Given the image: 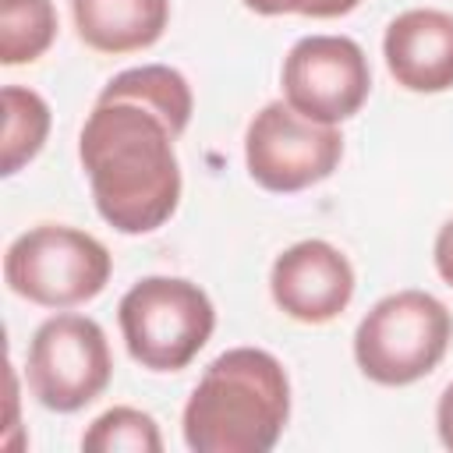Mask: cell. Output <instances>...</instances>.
Listing matches in <instances>:
<instances>
[{"label":"cell","mask_w":453,"mask_h":453,"mask_svg":"<svg viewBox=\"0 0 453 453\" xmlns=\"http://www.w3.org/2000/svg\"><path fill=\"white\" fill-rule=\"evenodd\" d=\"M57 39L53 0H0V64L39 60Z\"/></svg>","instance_id":"5bb4252c"},{"label":"cell","mask_w":453,"mask_h":453,"mask_svg":"<svg viewBox=\"0 0 453 453\" xmlns=\"http://www.w3.org/2000/svg\"><path fill=\"white\" fill-rule=\"evenodd\" d=\"M177 138L152 106L127 96H96L78 134V159L99 216L117 234H152L177 212Z\"/></svg>","instance_id":"6da1fadb"},{"label":"cell","mask_w":453,"mask_h":453,"mask_svg":"<svg viewBox=\"0 0 453 453\" xmlns=\"http://www.w3.org/2000/svg\"><path fill=\"white\" fill-rule=\"evenodd\" d=\"M81 449L88 453H159L163 449V435L152 414L138 411V407H110L103 411L88 432L81 435Z\"/></svg>","instance_id":"9a60e30c"},{"label":"cell","mask_w":453,"mask_h":453,"mask_svg":"<svg viewBox=\"0 0 453 453\" xmlns=\"http://www.w3.org/2000/svg\"><path fill=\"white\" fill-rule=\"evenodd\" d=\"M357 4H361V0H311V4L304 7V18H315V21H322V18H343V14H350Z\"/></svg>","instance_id":"d6986e66"},{"label":"cell","mask_w":453,"mask_h":453,"mask_svg":"<svg viewBox=\"0 0 453 453\" xmlns=\"http://www.w3.org/2000/svg\"><path fill=\"white\" fill-rule=\"evenodd\" d=\"M113 258L106 244L67 223H39L18 234L4 255L7 287L39 308H78L103 294Z\"/></svg>","instance_id":"5b68a950"},{"label":"cell","mask_w":453,"mask_h":453,"mask_svg":"<svg viewBox=\"0 0 453 453\" xmlns=\"http://www.w3.org/2000/svg\"><path fill=\"white\" fill-rule=\"evenodd\" d=\"M4 99V156H0V173L11 177L18 173L25 163H32L50 134V103L25 85H4L0 92Z\"/></svg>","instance_id":"4fadbf2b"},{"label":"cell","mask_w":453,"mask_h":453,"mask_svg":"<svg viewBox=\"0 0 453 453\" xmlns=\"http://www.w3.org/2000/svg\"><path fill=\"white\" fill-rule=\"evenodd\" d=\"M103 92L106 96H127V99H138V103L152 106L177 134L188 131L191 113H195V96H191L188 78L177 67H166V64L127 67V71L113 74L103 85Z\"/></svg>","instance_id":"7c38bea8"},{"label":"cell","mask_w":453,"mask_h":453,"mask_svg":"<svg viewBox=\"0 0 453 453\" xmlns=\"http://www.w3.org/2000/svg\"><path fill=\"white\" fill-rule=\"evenodd\" d=\"M248 11L255 14H265V18H276V14H304V7L311 0H241Z\"/></svg>","instance_id":"ac0fdd59"},{"label":"cell","mask_w":453,"mask_h":453,"mask_svg":"<svg viewBox=\"0 0 453 453\" xmlns=\"http://www.w3.org/2000/svg\"><path fill=\"white\" fill-rule=\"evenodd\" d=\"M432 258H435V273L442 276V283L453 287V219H446L435 234V248H432Z\"/></svg>","instance_id":"2e32d148"},{"label":"cell","mask_w":453,"mask_h":453,"mask_svg":"<svg viewBox=\"0 0 453 453\" xmlns=\"http://www.w3.org/2000/svg\"><path fill=\"white\" fill-rule=\"evenodd\" d=\"M435 428H439V439L446 449H453V382L442 389L439 403H435Z\"/></svg>","instance_id":"e0dca14e"},{"label":"cell","mask_w":453,"mask_h":453,"mask_svg":"<svg viewBox=\"0 0 453 453\" xmlns=\"http://www.w3.org/2000/svg\"><path fill=\"white\" fill-rule=\"evenodd\" d=\"M78 39L96 53H138L163 39L170 0H71Z\"/></svg>","instance_id":"8fae6325"},{"label":"cell","mask_w":453,"mask_h":453,"mask_svg":"<svg viewBox=\"0 0 453 453\" xmlns=\"http://www.w3.org/2000/svg\"><path fill=\"white\" fill-rule=\"evenodd\" d=\"M117 322L131 361L149 372H180L209 343L216 308L184 276H142L120 297Z\"/></svg>","instance_id":"277c9868"},{"label":"cell","mask_w":453,"mask_h":453,"mask_svg":"<svg viewBox=\"0 0 453 453\" xmlns=\"http://www.w3.org/2000/svg\"><path fill=\"white\" fill-rule=\"evenodd\" d=\"M283 99L319 124L350 120L368 92L372 67L365 50L347 35H304L283 57Z\"/></svg>","instance_id":"ba28073f"},{"label":"cell","mask_w":453,"mask_h":453,"mask_svg":"<svg viewBox=\"0 0 453 453\" xmlns=\"http://www.w3.org/2000/svg\"><path fill=\"white\" fill-rule=\"evenodd\" d=\"M113 375V357L106 333L88 315H53L46 319L28 343L25 379L32 396L57 414H74L88 407Z\"/></svg>","instance_id":"8992f818"},{"label":"cell","mask_w":453,"mask_h":453,"mask_svg":"<svg viewBox=\"0 0 453 453\" xmlns=\"http://www.w3.org/2000/svg\"><path fill=\"white\" fill-rule=\"evenodd\" d=\"M343 159L336 124H319L297 113L287 99L265 103L244 131V163L258 188L294 195L326 180Z\"/></svg>","instance_id":"52a82bcc"},{"label":"cell","mask_w":453,"mask_h":453,"mask_svg":"<svg viewBox=\"0 0 453 453\" xmlns=\"http://www.w3.org/2000/svg\"><path fill=\"white\" fill-rule=\"evenodd\" d=\"M269 294L294 322L326 326L354 297V265L336 244L308 237L276 255L269 269Z\"/></svg>","instance_id":"9c48e42d"},{"label":"cell","mask_w":453,"mask_h":453,"mask_svg":"<svg viewBox=\"0 0 453 453\" xmlns=\"http://www.w3.org/2000/svg\"><path fill=\"white\" fill-rule=\"evenodd\" d=\"M453 340L449 308L425 290H396L354 329V361L379 386H411L439 368Z\"/></svg>","instance_id":"3957f363"},{"label":"cell","mask_w":453,"mask_h":453,"mask_svg":"<svg viewBox=\"0 0 453 453\" xmlns=\"http://www.w3.org/2000/svg\"><path fill=\"white\" fill-rule=\"evenodd\" d=\"M290 418V379L262 347L223 350L184 403L180 432L191 453H269Z\"/></svg>","instance_id":"7a4b0ae2"},{"label":"cell","mask_w":453,"mask_h":453,"mask_svg":"<svg viewBox=\"0 0 453 453\" xmlns=\"http://www.w3.org/2000/svg\"><path fill=\"white\" fill-rule=\"evenodd\" d=\"M382 57L393 81L407 92L435 96L453 88V14L411 7L386 25Z\"/></svg>","instance_id":"30bf717a"}]
</instances>
